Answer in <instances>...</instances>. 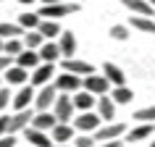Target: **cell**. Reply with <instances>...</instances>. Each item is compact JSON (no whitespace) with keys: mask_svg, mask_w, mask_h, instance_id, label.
<instances>
[{"mask_svg":"<svg viewBox=\"0 0 155 147\" xmlns=\"http://www.w3.org/2000/svg\"><path fill=\"white\" fill-rule=\"evenodd\" d=\"M155 134V126L153 123H139L134 129H126L124 134V142H139V139H150Z\"/></svg>","mask_w":155,"mask_h":147,"instance_id":"d6986e66","label":"cell"},{"mask_svg":"<svg viewBox=\"0 0 155 147\" xmlns=\"http://www.w3.org/2000/svg\"><path fill=\"white\" fill-rule=\"evenodd\" d=\"M95 108H97V116L103 118V121H113L116 118V103H113L110 95H100Z\"/></svg>","mask_w":155,"mask_h":147,"instance_id":"ffe728a7","label":"cell"},{"mask_svg":"<svg viewBox=\"0 0 155 147\" xmlns=\"http://www.w3.org/2000/svg\"><path fill=\"white\" fill-rule=\"evenodd\" d=\"M58 123L55 113L53 110H34V118L29 126H34V129H40V131H53V126Z\"/></svg>","mask_w":155,"mask_h":147,"instance_id":"9a60e30c","label":"cell"},{"mask_svg":"<svg viewBox=\"0 0 155 147\" xmlns=\"http://www.w3.org/2000/svg\"><path fill=\"white\" fill-rule=\"evenodd\" d=\"M124 8L131 11L134 16H153L155 13V5L150 3V0H121Z\"/></svg>","mask_w":155,"mask_h":147,"instance_id":"ac0fdd59","label":"cell"},{"mask_svg":"<svg viewBox=\"0 0 155 147\" xmlns=\"http://www.w3.org/2000/svg\"><path fill=\"white\" fill-rule=\"evenodd\" d=\"M82 87L92 95H108L110 92V82H108L105 74H90V76H82Z\"/></svg>","mask_w":155,"mask_h":147,"instance_id":"5b68a950","label":"cell"},{"mask_svg":"<svg viewBox=\"0 0 155 147\" xmlns=\"http://www.w3.org/2000/svg\"><path fill=\"white\" fill-rule=\"evenodd\" d=\"M110 37L118 40V42H126V40H129V26H126V24H113V26H110Z\"/></svg>","mask_w":155,"mask_h":147,"instance_id":"1f68e13d","label":"cell"},{"mask_svg":"<svg viewBox=\"0 0 155 147\" xmlns=\"http://www.w3.org/2000/svg\"><path fill=\"white\" fill-rule=\"evenodd\" d=\"M0 3H3V0H0Z\"/></svg>","mask_w":155,"mask_h":147,"instance_id":"bcb514c9","label":"cell"},{"mask_svg":"<svg viewBox=\"0 0 155 147\" xmlns=\"http://www.w3.org/2000/svg\"><path fill=\"white\" fill-rule=\"evenodd\" d=\"M124 139H108V142H97V147H121Z\"/></svg>","mask_w":155,"mask_h":147,"instance_id":"74e56055","label":"cell"},{"mask_svg":"<svg viewBox=\"0 0 155 147\" xmlns=\"http://www.w3.org/2000/svg\"><path fill=\"white\" fill-rule=\"evenodd\" d=\"M21 134L29 139V145H32V147H53V145H55L53 137H50V131H40V129H34V126H26Z\"/></svg>","mask_w":155,"mask_h":147,"instance_id":"4fadbf2b","label":"cell"},{"mask_svg":"<svg viewBox=\"0 0 155 147\" xmlns=\"http://www.w3.org/2000/svg\"><path fill=\"white\" fill-rule=\"evenodd\" d=\"M58 97V90L55 84H42V87H37V95H34V110H53V103H55Z\"/></svg>","mask_w":155,"mask_h":147,"instance_id":"277c9868","label":"cell"},{"mask_svg":"<svg viewBox=\"0 0 155 147\" xmlns=\"http://www.w3.org/2000/svg\"><path fill=\"white\" fill-rule=\"evenodd\" d=\"M53 147H68V145H53Z\"/></svg>","mask_w":155,"mask_h":147,"instance_id":"7bdbcfd3","label":"cell"},{"mask_svg":"<svg viewBox=\"0 0 155 147\" xmlns=\"http://www.w3.org/2000/svg\"><path fill=\"white\" fill-rule=\"evenodd\" d=\"M42 21V16L37 13V11H26V13H18V24L24 26V32L26 29H37Z\"/></svg>","mask_w":155,"mask_h":147,"instance_id":"83f0119b","label":"cell"},{"mask_svg":"<svg viewBox=\"0 0 155 147\" xmlns=\"http://www.w3.org/2000/svg\"><path fill=\"white\" fill-rule=\"evenodd\" d=\"M74 105H76V110H92V108L97 105V95H92V92H87L82 87L79 92H74Z\"/></svg>","mask_w":155,"mask_h":147,"instance_id":"44dd1931","label":"cell"},{"mask_svg":"<svg viewBox=\"0 0 155 147\" xmlns=\"http://www.w3.org/2000/svg\"><path fill=\"white\" fill-rule=\"evenodd\" d=\"M79 3H82V0H79Z\"/></svg>","mask_w":155,"mask_h":147,"instance_id":"7dc6e473","label":"cell"},{"mask_svg":"<svg viewBox=\"0 0 155 147\" xmlns=\"http://www.w3.org/2000/svg\"><path fill=\"white\" fill-rule=\"evenodd\" d=\"M103 74L108 76V82L113 84V87H121V84H126V74H124L116 63H110V60H108V63H103Z\"/></svg>","mask_w":155,"mask_h":147,"instance_id":"cb8c5ba5","label":"cell"},{"mask_svg":"<svg viewBox=\"0 0 155 147\" xmlns=\"http://www.w3.org/2000/svg\"><path fill=\"white\" fill-rule=\"evenodd\" d=\"M11 100H13V95H11V90L3 84V87H0V113H5V110H8Z\"/></svg>","mask_w":155,"mask_h":147,"instance_id":"836d02e7","label":"cell"},{"mask_svg":"<svg viewBox=\"0 0 155 147\" xmlns=\"http://www.w3.org/2000/svg\"><path fill=\"white\" fill-rule=\"evenodd\" d=\"M53 113H55L58 121L63 123H71L74 116H76V105H74V97L68 95V92H58L55 103H53Z\"/></svg>","mask_w":155,"mask_h":147,"instance_id":"7a4b0ae2","label":"cell"},{"mask_svg":"<svg viewBox=\"0 0 155 147\" xmlns=\"http://www.w3.org/2000/svg\"><path fill=\"white\" fill-rule=\"evenodd\" d=\"M74 147H97V139L95 134H79L74 137Z\"/></svg>","mask_w":155,"mask_h":147,"instance_id":"d6a6232c","label":"cell"},{"mask_svg":"<svg viewBox=\"0 0 155 147\" xmlns=\"http://www.w3.org/2000/svg\"><path fill=\"white\" fill-rule=\"evenodd\" d=\"M74 123H63V121H58L55 126H53V131H50V137H53V142L55 145H68L74 139Z\"/></svg>","mask_w":155,"mask_h":147,"instance_id":"2e32d148","label":"cell"},{"mask_svg":"<svg viewBox=\"0 0 155 147\" xmlns=\"http://www.w3.org/2000/svg\"><path fill=\"white\" fill-rule=\"evenodd\" d=\"M8 121H11V116L0 113V137H5V134H8Z\"/></svg>","mask_w":155,"mask_h":147,"instance_id":"8d00e7d4","label":"cell"},{"mask_svg":"<svg viewBox=\"0 0 155 147\" xmlns=\"http://www.w3.org/2000/svg\"><path fill=\"white\" fill-rule=\"evenodd\" d=\"M55 90L58 92H68V95H74V92L82 90V76H76V74H68V71H61L55 74Z\"/></svg>","mask_w":155,"mask_h":147,"instance_id":"52a82bcc","label":"cell"},{"mask_svg":"<svg viewBox=\"0 0 155 147\" xmlns=\"http://www.w3.org/2000/svg\"><path fill=\"white\" fill-rule=\"evenodd\" d=\"M61 71L76 74V76H90V74H95V66L74 55V58H61Z\"/></svg>","mask_w":155,"mask_h":147,"instance_id":"8992f818","label":"cell"},{"mask_svg":"<svg viewBox=\"0 0 155 147\" xmlns=\"http://www.w3.org/2000/svg\"><path fill=\"white\" fill-rule=\"evenodd\" d=\"M58 47H61V55L63 58H74L76 55V34L71 29H63L58 34Z\"/></svg>","mask_w":155,"mask_h":147,"instance_id":"5bb4252c","label":"cell"},{"mask_svg":"<svg viewBox=\"0 0 155 147\" xmlns=\"http://www.w3.org/2000/svg\"><path fill=\"white\" fill-rule=\"evenodd\" d=\"M50 3H63V0H42V5H50Z\"/></svg>","mask_w":155,"mask_h":147,"instance_id":"f35d334b","label":"cell"},{"mask_svg":"<svg viewBox=\"0 0 155 147\" xmlns=\"http://www.w3.org/2000/svg\"><path fill=\"white\" fill-rule=\"evenodd\" d=\"M3 79H5V84H8V87H21V84L29 82V68L13 63V66H8V68H5Z\"/></svg>","mask_w":155,"mask_h":147,"instance_id":"7c38bea8","label":"cell"},{"mask_svg":"<svg viewBox=\"0 0 155 147\" xmlns=\"http://www.w3.org/2000/svg\"><path fill=\"white\" fill-rule=\"evenodd\" d=\"M40 58L45 60V63H58L61 60V47H58V42H53V40H45V45L40 47Z\"/></svg>","mask_w":155,"mask_h":147,"instance_id":"603a6c76","label":"cell"},{"mask_svg":"<svg viewBox=\"0 0 155 147\" xmlns=\"http://www.w3.org/2000/svg\"><path fill=\"white\" fill-rule=\"evenodd\" d=\"M13 66V55H5V53H0V74H5V68Z\"/></svg>","mask_w":155,"mask_h":147,"instance_id":"e575fe53","label":"cell"},{"mask_svg":"<svg viewBox=\"0 0 155 147\" xmlns=\"http://www.w3.org/2000/svg\"><path fill=\"white\" fill-rule=\"evenodd\" d=\"M21 40H24V47H29V50H40L45 45V37L40 34V29H26L21 34Z\"/></svg>","mask_w":155,"mask_h":147,"instance_id":"484cf974","label":"cell"},{"mask_svg":"<svg viewBox=\"0 0 155 147\" xmlns=\"http://www.w3.org/2000/svg\"><path fill=\"white\" fill-rule=\"evenodd\" d=\"M53 79H55V63H45V60H42L37 68H32L29 84H32V87H42V84H50Z\"/></svg>","mask_w":155,"mask_h":147,"instance_id":"ba28073f","label":"cell"},{"mask_svg":"<svg viewBox=\"0 0 155 147\" xmlns=\"http://www.w3.org/2000/svg\"><path fill=\"white\" fill-rule=\"evenodd\" d=\"M3 42H5V40H3V37H0V53H3Z\"/></svg>","mask_w":155,"mask_h":147,"instance_id":"b9f144b4","label":"cell"},{"mask_svg":"<svg viewBox=\"0 0 155 147\" xmlns=\"http://www.w3.org/2000/svg\"><path fill=\"white\" fill-rule=\"evenodd\" d=\"M37 29H40V34L45 37V40H55L58 34L63 32V29H61V24H58V18H42Z\"/></svg>","mask_w":155,"mask_h":147,"instance_id":"d4e9b609","label":"cell"},{"mask_svg":"<svg viewBox=\"0 0 155 147\" xmlns=\"http://www.w3.org/2000/svg\"><path fill=\"white\" fill-rule=\"evenodd\" d=\"M3 84H5V79H3V74H0V87H3Z\"/></svg>","mask_w":155,"mask_h":147,"instance_id":"60d3db41","label":"cell"},{"mask_svg":"<svg viewBox=\"0 0 155 147\" xmlns=\"http://www.w3.org/2000/svg\"><path fill=\"white\" fill-rule=\"evenodd\" d=\"M32 118H34V108L16 110V113L11 116V121H8V134H21V131L32 123Z\"/></svg>","mask_w":155,"mask_h":147,"instance_id":"30bf717a","label":"cell"},{"mask_svg":"<svg viewBox=\"0 0 155 147\" xmlns=\"http://www.w3.org/2000/svg\"><path fill=\"white\" fill-rule=\"evenodd\" d=\"M24 34V26L18 24H11V21H0V37L3 40H8V37H21Z\"/></svg>","mask_w":155,"mask_h":147,"instance_id":"f1b7e54d","label":"cell"},{"mask_svg":"<svg viewBox=\"0 0 155 147\" xmlns=\"http://www.w3.org/2000/svg\"><path fill=\"white\" fill-rule=\"evenodd\" d=\"M16 134H5V137H0V147H16Z\"/></svg>","mask_w":155,"mask_h":147,"instance_id":"d590c367","label":"cell"},{"mask_svg":"<svg viewBox=\"0 0 155 147\" xmlns=\"http://www.w3.org/2000/svg\"><path fill=\"white\" fill-rule=\"evenodd\" d=\"M21 50H24V40H21V37H8V40L3 42V53H5V55L16 58Z\"/></svg>","mask_w":155,"mask_h":147,"instance_id":"f546056e","label":"cell"},{"mask_svg":"<svg viewBox=\"0 0 155 147\" xmlns=\"http://www.w3.org/2000/svg\"><path fill=\"white\" fill-rule=\"evenodd\" d=\"M150 3H153V5H155V0H150Z\"/></svg>","mask_w":155,"mask_h":147,"instance_id":"f6af8a7d","label":"cell"},{"mask_svg":"<svg viewBox=\"0 0 155 147\" xmlns=\"http://www.w3.org/2000/svg\"><path fill=\"white\" fill-rule=\"evenodd\" d=\"M150 147H155V139H153V142H150Z\"/></svg>","mask_w":155,"mask_h":147,"instance_id":"ee69618b","label":"cell"},{"mask_svg":"<svg viewBox=\"0 0 155 147\" xmlns=\"http://www.w3.org/2000/svg\"><path fill=\"white\" fill-rule=\"evenodd\" d=\"M134 118H137L139 123H155V105H150V108H142V110H137V113H134Z\"/></svg>","mask_w":155,"mask_h":147,"instance_id":"4dcf8cb0","label":"cell"},{"mask_svg":"<svg viewBox=\"0 0 155 147\" xmlns=\"http://www.w3.org/2000/svg\"><path fill=\"white\" fill-rule=\"evenodd\" d=\"M13 63H18V66H24V68H29V71H32V68H37V66L42 63L40 50H29V47H24L16 58H13Z\"/></svg>","mask_w":155,"mask_h":147,"instance_id":"e0dca14e","label":"cell"},{"mask_svg":"<svg viewBox=\"0 0 155 147\" xmlns=\"http://www.w3.org/2000/svg\"><path fill=\"white\" fill-rule=\"evenodd\" d=\"M18 3H21V5H32L34 0H18Z\"/></svg>","mask_w":155,"mask_h":147,"instance_id":"ab89813d","label":"cell"},{"mask_svg":"<svg viewBox=\"0 0 155 147\" xmlns=\"http://www.w3.org/2000/svg\"><path fill=\"white\" fill-rule=\"evenodd\" d=\"M124 134H126V123L108 121L105 126H100V129L95 131V139H97V142H108V139H121Z\"/></svg>","mask_w":155,"mask_h":147,"instance_id":"8fae6325","label":"cell"},{"mask_svg":"<svg viewBox=\"0 0 155 147\" xmlns=\"http://www.w3.org/2000/svg\"><path fill=\"white\" fill-rule=\"evenodd\" d=\"M129 29L142 32V34H155V18L153 16H131Z\"/></svg>","mask_w":155,"mask_h":147,"instance_id":"7402d4cb","label":"cell"},{"mask_svg":"<svg viewBox=\"0 0 155 147\" xmlns=\"http://www.w3.org/2000/svg\"><path fill=\"white\" fill-rule=\"evenodd\" d=\"M34 95H37V87H32V84H21V87H18V92L13 95V100H11L13 110L32 108V105H34Z\"/></svg>","mask_w":155,"mask_h":147,"instance_id":"9c48e42d","label":"cell"},{"mask_svg":"<svg viewBox=\"0 0 155 147\" xmlns=\"http://www.w3.org/2000/svg\"><path fill=\"white\" fill-rule=\"evenodd\" d=\"M82 11V3L79 0H63V3H50V5H42L37 13L42 18H63L71 16V13H79Z\"/></svg>","mask_w":155,"mask_h":147,"instance_id":"6da1fadb","label":"cell"},{"mask_svg":"<svg viewBox=\"0 0 155 147\" xmlns=\"http://www.w3.org/2000/svg\"><path fill=\"white\" fill-rule=\"evenodd\" d=\"M110 97H113L116 105H129L131 100H134V92H131L126 84H121V87H113V95H110Z\"/></svg>","mask_w":155,"mask_h":147,"instance_id":"4316f807","label":"cell"},{"mask_svg":"<svg viewBox=\"0 0 155 147\" xmlns=\"http://www.w3.org/2000/svg\"><path fill=\"white\" fill-rule=\"evenodd\" d=\"M74 129L82 131V134H95V131L100 129V123H103V118H100L97 113H92V110H79V116H74Z\"/></svg>","mask_w":155,"mask_h":147,"instance_id":"3957f363","label":"cell"}]
</instances>
